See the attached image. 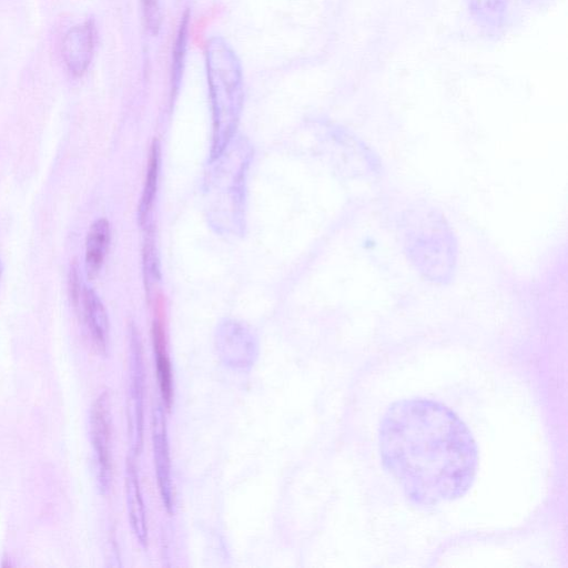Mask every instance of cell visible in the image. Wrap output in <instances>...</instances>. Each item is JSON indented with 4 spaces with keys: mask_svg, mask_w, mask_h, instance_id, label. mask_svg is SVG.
<instances>
[{
    "mask_svg": "<svg viewBox=\"0 0 568 568\" xmlns=\"http://www.w3.org/2000/svg\"><path fill=\"white\" fill-rule=\"evenodd\" d=\"M379 448L385 468L419 505L463 496L476 475L478 454L470 430L438 402L394 403L381 423Z\"/></svg>",
    "mask_w": 568,
    "mask_h": 568,
    "instance_id": "obj_1",
    "label": "cell"
},
{
    "mask_svg": "<svg viewBox=\"0 0 568 568\" xmlns=\"http://www.w3.org/2000/svg\"><path fill=\"white\" fill-rule=\"evenodd\" d=\"M205 64L213 114L212 154L217 156L231 140L241 114L242 69L236 53L221 37L207 40Z\"/></svg>",
    "mask_w": 568,
    "mask_h": 568,
    "instance_id": "obj_2",
    "label": "cell"
},
{
    "mask_svg": "<svg viewBox=\"0 0 568 568\" xmlns=\"http://www.w3.org/2000/svg\"><path fill=\"white\" fill-rule=\"evenodd\" d=\"M405 250L416 270L429 281L445 284L453 278L457 248L452 229L442 213L418 207L405 217Z\"/></svg>",
    "mask_w": 568,
    "mask_h": 568,
    "instance_id": "obj_3",
    "label": "cell"
},
{
    "mask_svg": "<svg viewBox=\"0 0 568 568\" xmlns=\"http://www.w3.org/2000/svg\"><path fill=\"white\" fill-rule=\"evenodd\" d=\"M549 0H467L473 19L486 32L503 33Z\"/></svg>",
    "mask_w": 568,
    "mask_h": 568,
    "instance_id": "obj_4",
    "label": "cell"
},
{
    "mask_svg": "<svg viewBox=\"0 0 568 568\" xmlns=\"http://www.w3.org/2000/svg\"><path fill=\"white\" fill-rule=\"evenodd\" d=\"M90 433L94 450L97 484L101 494L108 493L112 477L110 396L103 392L90 412Z\"/></svg>",
    "mask_w": 568,
    "mask_h": 568,
    "instance_id": "obj_5",
    "label": "cell"
},
{
    "mask_svg": "<svg viewBox=\"0 0 568 568\" xmlns=\"http://www.w3.org/2000/svg\"><path fill=\"white\" fill-rule=\"evenodd\" d=\"M144 366L140 336L130 328V442L134 455L140 454L143 443Z\"/></svg>",
    "mask_w": 568,
    "mask_h": 568,
    "instance_id": "obj_6",
    "label": "cell"
},
{
    "mask_svg": "<svg viewBox=\"0 0 568 568\" xmlns=\"http://www.w3.org/2000/svg\"><path fill=\"white\" fill-rule=\"evenodd\" d=\"M152 440L156 480L162 503L169 513L173 509V487L164 405L156 404L152 412Z\"/></svg>",
    "mask_w": 568,
    "mask_h": 568,
    "instance_id": "obj_7",
    "label": "cell"
},
{
    "mask_svg": "<svg viewBox=\"0 0 568 568\" xmlns=\"http://www.w3.org/2000/svg\"><path fill=\"white\" fill-rule=\"evenodd\" d=\"M77 308L84 331L95 351L102 355L108 354L109 348V320L106 311L97 293L85 285L75 301Z\"/></svg>",
    "mask_w": 568,
    "mask_h": 568,
    "instance_id": "obj_8",
    "label": "cell"
},
{
    "mask_svg": "<svg viewBox=\"0 0 568 568\" xmlns=\"http://www.w3.org/2000/svg\"><path fill=\"white\" fill-rule=\"evenodd\" d=\"M93 20L70 28L62 40V58L73 77L83 75L93 58L95 38Z\"/></svg>",
    "mask_w": 568,
    "mask_h": 568,
    "instance_id": "obj_9",
    "label": "cell"
},
{
    "mask_svg": "<svg viewBox=\"0 0 568 568\" xmlns=\"http://www.w3.org/2000/svg\"><path fill=\"white\" fill-rule=\"evenodd\" d=\"M125 494L130 524L139 544L148 545V525L136 466L132 458L126 462Z\"/></svg>",
    "mask_w": 568,
    "mask_h": 568,
    "instance_id": "obj_10",
    "label": "cell"
},
{
    "mask_svg": "<svg viewBox=\"0 0 568 568\" xmlns=\"http://www.w3.org/2000/svg\"><path fill=\"white\" fill-rule=\"evenodd\" d=\"M110 237V224L105 219H99L91 224L87 235L84 257V267L89 280L95 278L100 273Z\"/></svg>",
    "mask_w": 568,
    "mask_h": 568,
    "instance_id": "obj_11",
    "label": "cell"
},
{
    "mask_svg": "<svg viewBox=\"0 0 568 568\" xmlns=\"http://www.w3.org/2000/svg\"><path fill=\"white\" fill-rule=\"evenodd\" d=\"M221 335V347L227 363L235 366L252 363L254 343L241 326L227 323L222 327Z\"/></svg>",
    "mask_w": 568,
    "mask_h": 568,
    "instance_id": "obj_12",
    "label": "cell"
},
{
    "mask_svg": "<svg viewBox=\"0 0 568 568\" xmlns=\"http://www.w3.org/2000/svg\"><path fill=\"white\" fill-rule=\"evenodd\" d=\"M153 339L156 355V371L163 405L170 408L172 402V374L170 361L168 357L164 335L161 325L158 322L153 324Z\"/></svg>",
    "mask_w": 568,
    "mask_h": 568,
    "instance_id": "obj_13",
    "label": "cell"
},
{
    "mask_svg": "<svg viewBox=\"0 0 568 568\" xmlns=\"http://www.w3.org/2000/svg\"><path fill=\"white\" fill-rule=\"evenodd\" d=\"M159 169H160V144L158 140H153L149 164L146 171L145 183L141 196V201L139 204L138 211V220L141 226L144 225L146 221V216L153 204V199L156 192L158 179H159Z\"/></svg>",
    "mask_w": 568,
    "mask_h": 568,
    "instance_id": "obj_14",
    "label": "cell"
},
{
    "mask_svg": "<svg viewBox=\"0 0 568 568\" xmlns=\"http://www.w3.org/2000/svg\"><path fill=\"white\" fill-rule=\"evenodd\" d=\"M187 23L189 12H186L181 20L173 49L172 84L174 89H178L183 72L182 70L186 50Z\"/></svg>",
    "mask_w": 568,
    "mask_h": 568,
    "instance_id": "obj_15",
    "label": "cell"
},
{
    "mask_svg": "<svg viewBox=\"0 0 568 568\" xmlns=\"http://www.w3.org/2000/svg\"><path fill=\"white\" fill-rule=\"evenodd\" d=\"M145 24L152 34H156L161 24L159 0H143Z\"/></svg>",
    "mask_w": 568,
    "mask_h": 568,
    "instance_id": "obj_16",
    "label": "cell"
},
{
    "mask_svg": "<svg viewBox=\"0 0 568 568\" xmlns=\"http://www.w3.org/2000/svg\"><path fill=\"white\" fill-rule=\"evenodd\" d=\"M1 270H2V267H1V262H0V275H1Z\"/></svg>",
    "mask_w": 568,
    "mask_h": 568,
    "instance_id": "obj_17",
    "label": "cell"
}]
</instances>
